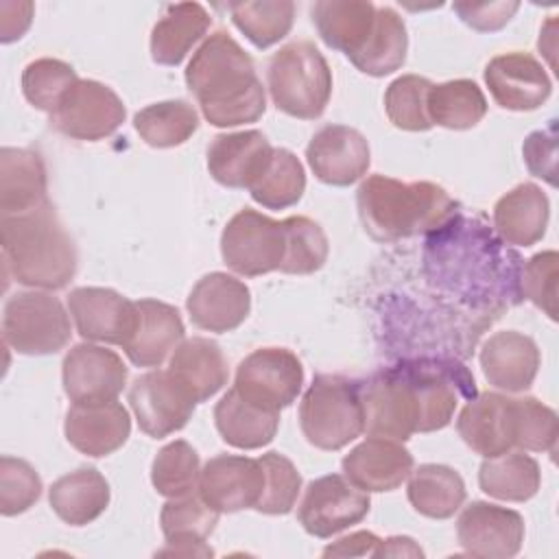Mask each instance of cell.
Masks as SVG:
<instances>
[{"label": "cell", "mask_w": 559, "mask_h": 559, "mask_svg": "<svg viewBox=\"0 0 559 559\" xmlns=\"http://www.w3.org/2000/svg\"><path fill=\"white\" fill-rule=\"evenodd\" d=\"M186 83L214 127L255 122L266 109L253 59L225 31L212 33L197 48L186 68Z\"/></svg>", "instance_id": "6da1fadb"}, {"label": "cell", "mask_w": 559, "mask_h": 559, "mask_svg": "<svg viewBox=\"0 0 559 559\" xmlns=\"http://www.w3.org/2000/svg\"><path fill=\"white\" fill-rule=\"evenodd\" d=\"M4 271L22 286L59 290L76 273V245L48 203L24 212L0 216Z\"/></svg>", "instance_id": "7a4b0ae2"}, {"label": "cell", "mask_w": 559, "mask_h": 559, "mask_svg": "<svg viewBox=\"0 0 559 559\" xmlns=\"http://www.w3.org/2000/svg\"><path fill=\"white\" fill-rule=\"evenodd\" d=\"M356 207L365 231L380 242L432 234L456 214V201L441 186L404 183L384 175H371L358 186Z\"/></svg>", "instance_id": "3957f363"}, {"label": "cell", "mask_w": 559, "mask_h": 559, "mask_svg": "<svg viewBox=\"0 0 559 559\" xmlns=\"http://www.w3.org/2000/svg\"><path fill=\"white\" fill-rule=\"evenodd\" d=\"M273 105L299 120L319 118L332 96V70L312 41L282 46L266 68Z\"/></svg>", "instance_id": "277c9868"}, {"label": "cell", "mask_w": 559, "mask_h": 559, "mask_svg": "<svg viewBox=\"0 0 559 559\" xmlns=\"http://www.w3.org/2000/svg\"><path fill=\"white\" fill-rule=\"evenodd\" d=\"M299 426L306 441L319 450H341L365 432L360 382L319 373L301 397Z\"/></svg>", "instance_id": "5b68a950"}, {"label": "cell", "mask_w": 559, "mask_h": 559, "mask_svg": "<svg viewBox=\"0 0 559 559\" xmlns=\"http://www.w3.org/2000/svg\"><path fill=\"white\" fill-rule=\"evenodd\" d=\"M415 411L417 432H435L450 424L461 397H474V378L450 358H415L397 362Z\"/></svg>", "instance_id": "8992f818"}, {"label": "cell", "mask_w": 559, "mask_h": 559, "mask_svg": "<svg viewBox=\"0 0 559 559\" xmlns=\"http://www.w3.org/2000/svg\"><path fill=\"white\" fill-rule=\"evenodd\" d=\"M70 334V317L55 295L46 290H24L7 299L2 338L17 354H55L68 345Z\"/></svg>", "instance_id": "52a82bcc"}, {"label": "cell", "mask_w": 559, "mask_h": 559, "mask_svg": "<svg viewBox=\"0 0 559 559\" xmlns=\"http://www.w3.org/2000/svg\"><path fill=\"white\" fill-rule=\"evenodd\" d=\"M286 221H273L249 207L234 214L221 236L225 264L245 277L280 271L286 260Z\"/></svg>", "instance_id": "ba28073f"}, {"label": "cell", "mask_w": 559, "mask_h": 559, "mask_svg": "<svg viewBox=\"0 0 559 559\" xmlns=\"http://www.w3.org/2000/svg\"><path fill=\"white\" fill-rule=\"evenodd\" d=\"M127 109L120 96L105 83L79 79L50 114L52 127L81 142H98L118 131Z\"/></svg>", "instance_id": "9c48e42d"}, {"label": "cell", "mask_w": 559, "mask_h": 559, "mask_svg": "<svg viewBox=\"0 0 559 559\" xmlns=\"http://www.w3.org/2000/svg\"><path fill=\"white\" fill-rule=\"evenodd\" d=\"M369 509V491L358 489L341 474H328L306 487L297 520L306 533L325 539L358 524Z\"/></svg>", "instance_id": "30bf717a"}, {"label": "cell", "mask_w": 559, "mask_h": 559, "mask_svg": "<svg viewBox=\"0 0 559 559\" xmlns=\"http://www.w3.org/2000/svg\"><path fill=\"white\" fill-rule=\"evenodd\" d=\"M301 384L304 367L290 349L260 347L238 365L234 389L264 408L282 411L297 400Z\"/></svg>", "instance_id": "8fae6325"}, {"label": "cell", "mask_w": 559, "mask_h": 559, "mask_svg": "<svg viewBox=\"0 0 559 559\" xmlns=\"http://www.w3.org/2000/svg\"><path fill=\"white\" fill-rule=\"evenodd\" d=\"M129 404L140 430L153 439H164L188 424L197 400L168 369H155L133 380Z\"/></svg>", "instance_id": "7c38bea8"}, {"label": "cell", "mask_w": 559, "mask_h": 559, "mask_svg": "<svg viewBox=\"0 0 559 559\" xmlns=\"http://www.w3.org/2000/svg\"><path fill=\"white\" fill-rule=\"evenodd\" d=\"M264 489V467L260 459L240 454H218L201 467L199 496L218 513L255 509Z\"/></svg>", "instance_id": "4fadbf2b"}, {"label": "cell", "mask_w": 559, "mask_h": 559, "mask_svg": "<svg viewBox=\"0 0 559 559\" xmlns=\"http://www.w3.org/2000/svg\"><path fill=\"white\" fill-rule=\"evenodd\" d=\"M360 400L369 437L406 441L417 432L411 393L397 365L380 369L360 382Z\"/></svg>", "instance_id": "5bb4252c"}, {"label": "cell", "mask_w": 559, "mask_h": 559, "mask_svg": "<svg viewBox=\"0 0 559 559\" xmlns=\"http://www.w3.org/2000/svg\"><path fill=\"white\" fill-rule=\"evenodd\" d=\"M63 391L72 404L111 402L127 384V365L114 349L81 343L63 358Z\"/></svg>", "instance_id": "9a60e30c"}, {"label": "cell", "mask_w": 559, "mask_h": 559, "mask_svg": "<svg viewBox=\"0 0 559 559\" xmlns=\"http://www.w3.org/2000/svg\"><path fill=\"white\" fill-rule=\"evenodd\" d=\"M68 308L76 332L83 338L120 347L129 341L138 319L135 301L100 286H81L70 290Z\"/></svg>", "instance_id": "2e32d148"}, {"label": "cell", "mask_w": 559, "mask_h": 559, "mask_svg": "<svg viewBox=\"0 0 559 559\" xmlns=\"http://www.w3.org/2000/svg\"><path fill=\"white\" fill-rule=\"evenodd\" d=\"M456 537L472 557H515L524 542V518L513 509L478 500L459 515Z\"/></svg>", "instance_id": "e0dca14e"}, {"label": "cell", "mask_w": 559, "mask_h": 559, "mask_svg": "<svg viewBox=\"0 0 559 559\" xmlns=\"http://www.w3.org/2000/svg\"><path fill=\"white\" fill-rule=\"evenodd\" d=\"M459 437L480 456H498L515 448L518 411L515 397L478 393L467 400L456 419Z\"/></svg>", "instance_id": "ac0fdd59"}, {"label": "cell", "mask_w": 559, "mask_h": 559, "mask_svg": "<svg viewBox=\"0 0 559 559\" xmlns=\"http://www.w3.org/2000/svg\"><path fill=\"white\" fill-rule=\"evenodd\" d=\"M306 159L319 181L349 186L367 175L371 151L360 131L345 124H328L312 135Z\"/></svg>", "instance_id": "d6986e66"}, {"label": "cell", "mask_w": 559, "mask_h": 559, "mask_svg": "<svg viewBox=\"0 0 559 559\" xmlns=\"http://www.w3.org/2000/svg\"><path fill=\"white\" fill-rule=\"evenodd\" d=\"M485 83L491 98L511 111H533L542 107L552 83L544 66L526 52H507L493 57L485 68Z\"/></svg>", "instance_id": "ffe728a7"}, {"label": "cell", "mask_w": 559, "mask_h": 559, "mask_svg": "<svg viewBox=\"0 0 559 559\" xmlns=\"http://www.w3.org/2000/svg\"><path fill=\"white\" fill-rule=\"evenodd\" d=\"M186 308L199 330L223 334L236 330L249 317L251 293L234 275L214 271L192 286Z\"/></svg>", "instance_id": "44dd1931"}, {"label": "cell", "mask_w": 559, "mask_h": 559, "mask_svg": "<svg viewBox=\"0 0 559 559\" xmlns=\"http://www.w3.org/2000/svg\"><path fill=\"white\" fill-rule=\"evenodd\" d=\"M63 432L74 450L98 459L124 445L131 435V417L116 400L72 404L66 413Z\"/></svg>", "instance_id": "7402d4cb"}, {"label": "cell", "mask_w": 559, "mask_h": 559, "mask_svg": "<svg viewBox=\"0 0 559 559\" xmlns=\"http://www.w3.org/2000/svg\"><path fill=\"white\" fill-rule=\"evenodd\" d=\"M343 474L362 491H393L413 472V454L395 439L369 437L343 456Z\"/></svg>", "instance_id": "603a6c76"}, {"label": "cell", "mask_w": 559, "mask_h": 559, "mask_svg": "<svg viewBox=\"0 0 559 559\" xmlns=\"http://www.w3.org/2000/svg\"><path fill=\"white\" fill-rule=\"evenodd\" d=\"M535 341L515 330L491 334L480 347V367L487 382L507 393L526 391L539 369Z\"/></svg>", "instance_id": "cb8c5ba5"}, {"label": "cell", "mask_w": 559, "mask_h": 559, "mask_svg": "<svg viewBox=\"0 0 559 559\" xmlns=\"http://www.w3.org/2000/svg\"><path fill=\"white\" fill-rule=\"evenodd\" d=\"M271 155L273 146L262 131L221 133L207 148V170L221 186L249 190L264 173Z\"/></svg>", "instance_id": "d4e9b609"}, {"label": "cell", "mask_w": 559, "mask_h": 559, "mask_svg": "<svg viewBox=\"0 0 559 559\" xmlns=\"http://www.w3.org/2000/svg\"><path fill=\"white\" fill-rule=\"evenodd\" d=\"M135 308V328L122 349L138 367H159L183 341L186 330L179 310L157 299H140Z\"/></svg>", "instance_id": "484cf974"}, {"label": "cell", "mask_w": 559, "mask_h": 559, "mask_svg": "<svg viewBox=\"0 0 559 559\" xmlns=\"http://www.w3.org/2000/svg\"><path fill=\"white\" fill-rule=\"evenodd\" d=\"M218 522V511L203 502L201 496L188 493L181 498H170L159 513L162 533L168 548L159 555H186V557H212V548L205 539L212 535Z\"/></svg>", "instance_id": "4316f807"}, {"label": "cell", "mask_w": 559, "mask_h": 559, "mask_svg": "<svg viewBox=\"0 0 559 559\" xmlns=\"http://www.w3.org/2000/svg\"><path fill=\"white\" fill-rule=\"evenodd\" d=\"M48 177L39 153L4 146L0 151V212L24 214L48 203Z\"/></svg>", "instance_id": "83f0119b"}, {"label": "cell", "mask_w": 559, "mask_h": 559, "mask_svg": "<svg viewBox=\"0 0 559 559\" xmlns=\"http://www.w3.org/2000/svg\"><path fill=\"white\" fill-rule=\"evenodd\" d=\"M550 203L535 183H520L493 205V227L507 245L531 247L544 238Z\"/></svg>", "instance_id": "f1b7e54d"}, {"label": "cell", "mask_w": 559, "mask_h": 559, "mask_svg": "<svg viewBox=\"0 0 559 559\" xmlns=\"http://www.w3.org/2000/svg\"><path fill=\"white\" fill-rule=\"evenodd\" d=\"M310 15L325 46L352 59L373 31L376 4L367 0H319Z\"/></svg>", "instance_id": "f546056e"}, {"label": "cell", "mask_w": 559, "mask_h": 559, "mask_svg": "<svg viewBox=\"0 0 559 559\" xmlns=\"http://www.w3.org/2000/svg\"><path fill=\"white\" fill-rule=\"evenodd\" d=\"M214 424L223 441L238 450H258L273 441L280 426V411L264 408L234 386L218 400Z\"/></svg>", "instance_id": "4dcf8cb0"}, {"label": "cell", "mask_w": 559, "mask_h": 559, "mask_svg": "<svg viewBox=\"0 0 559 559\" xmlns=\"http://www.w3.org/2000/svg\"><path fill=\"white\" fill-rule=\"evenodd\" d=\"M168 371L192 393L197 404L218 393L229 378L221 345L205 336L183 338L170 356Z\"/></svg>", "instance_id": "1f68e13d"}, {"label": "cell", "mask_w": 559, "mask_h": 559, "mask_svg": "<svg viewBox=\"0 0 559 559\" xmlns=\"http://www.w3.org/2000/svg\"><path fill=\"white\" fill-rule=\"evenodd\" d=\"M212 24L199 2L168 4L151 33V57L159 66H179L190 48L203 39Z\"/></svg>", "instance_id": "d6a6232c"}, {"label": "cell", "mask_w": 559, "mask_h": 559, "mask_svg": "<svg viewBox=\"0 0 559 559\" xmlns=\"http://www.w3.org/2000/svg\"><path fill=\"white\" fill-rule=\"evenodd\" d=\"M109 498V483L94 467H79L57 478L48 491L52 511L70 526L94 522L107 509Z\"/></svg>", "instance_id": "836d02e7"}, {"label": "cell", "mask_w": 559, "mask_h": 559, "mask_svg": "<svg viewBox=\"0 0 559 559\" xmlns=\"http://www.w3.org/2000/svg\"><path fill=\"white\" fill-rule=\"evenodd\" d=\"M406 493L417 513L432 520H448L465 502V483L448 465L424 463L411 472Z\"/></svg>", "instance_id": "e575fe53"}, {"label": "cell", "mask_w": 559, "mask_h": 559, "mask_svg": "<svg viewBox=\"0 0 559 559\" xmlns=\"http://www.w3.org/2000/svg\"><path fill=\"white\" fill-rule=\"evenodd\" d=\"M542 483L539 463L524 452H504L489 456L480 463L478 485L480 489L498 500L526 502L531 500Z\"/></svg>", "instance_id": "d590c367"}, {"label": "cell", "mask_w": 559, "mask_h": 559, "mask_svg": "<svg viewBox=\"0 0 559 559\" xmlns=\"http://www.w3.org/2000/svg\"><path fill=\"white\" fill-rule=\"evenodd\" d=\"M408 35L404 20L391 7H376V24L365 46L349 59L369 76H384L406 61Z\"/></svg>", "instance_id": "8d00e7d4"}, {"label": "cell", "mask_w": 559, "mask_h": 559, "mask_svg": "<svg viewBox=\"0 0 559 559\" xmlns=\"http://www.w3.org/2000/svg\"><path fill=\"white\" fill-rule=\"evenodd\" d=\"M426 111L432 124L452 131H465L485 118L487 100L474 81L454 79L430 87Z\"/></svg>", "instance_id": "74e56055"}, {"label": "cell", "mask_w": 559, "mask_h": 559, "mask_svg": "<svg viewBox=\"0 0 559 559\" xmlns=\"http://www.w3.org/2000/svg\"><path fill=\"white\" fill-rule=\"evenodd\" d=\"M133 127L148 146L170 148L183 144L199 129V114L188 100H162L140 109Z\"/></svg>", "instance_id": "f35d334b"}, {"label": "cell", "mask_w": 559, "mask_h": 559, "mask_svg": "<svg viewBox=\"0 0 559 559\" xmlns=\"http://www.w3.org/2000/svg\"><path fill=\"white\" fill-rule=\"evenodd\" d=\"M306 190L301 162L288 148H273L264 173L251 183L249 192L266 210H286L295 205Z\"/></svg>", "instance_id": "ab89813d"}, {"label": "cell", "mask_w": 559, "mask_h": 559, "mask_svg": "<svg viewBox=\"0 0 559 559\" xmlns=\"http://www.w3.org/2000/svg\"><path fill=\"white\" fill-rule=\"evenodd\" d=\"M229 15L255 48H269L284 39L293 28L295 4L290 0L231 2Z\"/></svg>", "instance_id": "60d3db41"}, {"label": "cell", "mask_w": 559, "mask_h": 559, "mask_svg": "<svg viewBox=\"0 0 559 559\" xmlns=\"http://www.w3.org/2000/svg\"><path fill=\"white\" fill-rule=\"evenodd\" d=\"M199 454L183 439L164 445L151 465V483L155 491L166 498H181L194 493L199 487Z\"/></svg>", "instance_id": "b9f144b4"}, {"label": "cell", "mask_w": 559, "mask_h": 559, "mask_svg": "<svg viewBox=\"0 0 559 559\" xmlns=\"http://www.w3.org/2000/svg\"><path fill=\"white\" fill-rule=\"evenodd\" d=\"M79 81L74 68L61 59H35L31 61L22 72V92L26 100L41 109L52 114L66 92Z\"/></svg>", "instance_id": "7bdbcfd3"}, {"label": "cell", "mask_w": 559, "mask_h": 559, "mask_svg": "<svg viewBox=\"0 0 559 559\" xmlns=\"http://www.w3.org/2000/svg\"><path fill=\"white\" fill-rule=\"evenodd\" d=\"M432 83L417 74L397 76L384 92V109L389 120L404 131H428L432 127L426 100Z\"/></svg>", "instance_id": "ee69618b"}, {"label": "cell", "mask_w": 559, "mask_h": 559, "mask_svg": "<svg viewBox=\"0 0 559 559\" xmlns=\"http://www.w3.org/2000/svg\"><path fill=\"white\" fill-rule=\"evenodd\" d=\"M286 231H288V247L286 260L282 264V273L293 275H308L319 271L328 260V236L319 223L308 216H288Z\"/></svg>", "instance_id": "f6af8a7d"}, {"label": "cell", "mask_w": 559, "mask_h": 559, "mask_svg": "<svg viewBox=\"0 0 559 559\" xmlns=\"http://www.w3.org/2000/svg\"><path fill=\"white\" fill-rule=\"evenodd\" d=\"M264 467V489L255 504V511L266 515H286L293 511L299 489L301 474L293 461L280 452H266L260 456Z\"/></svg>", "instance_id": "bcb514c9"}, {"label": "cell", "mask_w": 559, "mask_h": 559, "mask_svg": "<svg viewBox=\"0 0 559 559\" xmlns=\"http://www.w3.org/2000/svg\"><path fill=\"white\" fill-rule=\"evenodd\" d=\"M41 496V478L35 467L15 456L0 459V513L11 518L28 511Z\"/></svg>", "instance_id": "7dc6e473"}, {"label": "cell", "mask_w": 559, "mask_h": 559, "mask_svg": "<svg viewBox=\"0 0 559 559\" xmlns=\"http://www.w3.org/2000/svg\"><path fill=\"white\" fill-rule=\"evenodd\" d=\"M515 448L526 452H555L559 437L557 413L535 397H515Z\"/></svg>", "instance_id": "c3c4849f"}, {"label": "cell", "mask_w": 559, "mask_h": 559, "mask_svg": "<svg viewBox=\"0 0 559 559\" xmlns=\"http://www.w3.org/2000/svg\"><path fill=\"white\" fill-rule=\"evenodd\" d=\"M557 251H542L528 258L518 277L520 295L542 308L552 321L557 319Z\"/></svg>", "instance_id": "681fc988"}, {"label": "cell", "mask_w": 559, "mask_h": 559, "mask_svg": "<svg viewBox=\"0 0 559 559\" xmlns=\"http://www.w3.org/2000/svg\"><path fill=\"white\" fill-rule=\"evenodd\" d=\"M522 155H524L528 170L535 177L555 186L557 183V179H555V175H557V120H550V124L546 129L528 133V138L524 140V146H522Z\"/></svg>", "instance_id": "f907efd6"}, {"label": "cell", "mask_w": 559, "mask_h": 559, "mask_svg": "<svg viewBox=\"0 0 559 559\" xmlns=\"http://www.w3.org/2000/svg\"><path fill=\"white\" fill-rule=\"evenodd\" d=\"M452 9L474 31L493 33V31H500L502 26L509 24V20L515 15L520 4L513 2V0H509V2L507 0H498V2H454Z\"/></svg>", "instance_id": "816d5d0a"}, {"label": "cell", "mask_w": 559, "mask_h": 559, "mask_svg": "<svg viewBox=\"0 0 559 559\" xmlns=\"http://www.w3.org/2000/svg\"><path fill=\"white\" fill-rule=\"evenodd\" d=\"M33 20V2H0V39L2 44L20 39Z\"/></svg>", "instance_id": "f5cc1de1"}, {"label": "cell", "mask_w": 559, "mask_h": 559, "mask_svg": "<svg viewBox=\"0 0 559 559\" xmlns=\"http://www.w3.org/2000/svg\"><path fill=\"white\" fill-rule=\"evenodd\" d=\"M380 537H376L369 531H356L352 535H345L336 539L334 544L323 548V557H373V550L378 546Z\"/></svg>", "instance_id": "db71d44e"}, {"label": "cell", "mask_w": 559, "mask_h": 559, "mask_svg": "<svg viewBox=\"0 0 559 559\" xmlns=\"http://www.w3.org/2000/svg\"><path fill=\"white\" fill-rule=\"evenodd\" d=\"M424 550L411 537H389L380 539L373 557H421Z\"/></svg>", "instance_id": "11a10c76"}]
</instances>
